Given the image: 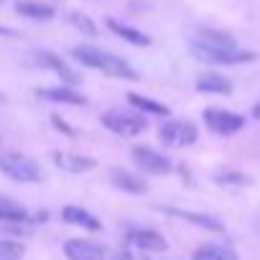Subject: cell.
<instances>
[{
	"mask_svg": "<svg viewBox=\"0 0 260 260\" xmlns=\"http://www.w3.org/2000/svg\"><path fill=\"white\" fill-rule=\"evenodd\" d=\"M191 54L207 64H245L255 61L252 51L237 49L235 39L217 28H197L191 34Z\"/></svg>",
	"mask_w": 260,
	"mask_h": 260,
	"instance_id": "1",
	"label": "cell"
},
{
	"mask_svg": "<svg viewBox=\"0 0 260 260\" xmlns=\"http://www.w3.org/2000/svg\"><path fill=\"white\" fill-rule=\"evenodd\" d=\"M72 56H74L79 64H84V67H89V69H97V72H102V74H107V77H120V79H130V82L138 79V72L130 67L125 59H120V56H115V54H107V51H102V49H94V46H74V49H72Z\"/></svg>",
	"mask_w": 260,
	"mask_h": 260,
	"instance_id": "2",
	"label": "cell"
},
{
	"mask_svg": "<svg viewBox=\"0 0 260 260\" xmlns=\"http://www.w3.org/2000/svg\"><path fill=\"white\" fill-rule=\"evenodd\" d=\"M0 171H3L8 179L21 181V184H39L44 179L41 166L26 156V153H16V151H6L0 153Z\"/></svg>",
	"mask_w": 260,
	"mask_h": 260,
	"instance_id": "3",
	"label": "cell"
},
{
	"mask_svg": "<svg viewBox=\"0 0 260 260\" xmlns=\"http://www.w3.org/2000/svg\"><path fill=\"white\" fill-rule=\"evenodd\" d=\"M102 125L107 130H112L115 136H125V138H133L141 136L143 130L148 127V120L143 115H133V112H122V110H110L102 115Z\"/></svg>",
	"mask_w": 260,
	"mask_h": 260,
	"instance_id": "4",
	"label": "cell"
},
{
	"mask_svg": "<svg viewBox=\"0 0 260 260\" xmlns=\"http://www.w3.org/2000/svg\"><path fill=\"white\" fill-rule=\"evenodd\" d=\"M197 138H199L197 125L184 122V120H169V122H164L161 130H158V141H161L164 146H169V148L191 146V143H197Z\"/></svg>",
	"mask_w": 260,
	"mask_h": 260,
	"instance_id": "5",
	"label": "cell"
},
{
	"mask_svg": "<svg viewBox=\"0 0 260 260\" xmlns=\"http://www.w3.org/2000/svg\"><path fill=\"white\" fill-rule=\"evenodd\" d=\"M204 125L217 136H235L245 127V117L230 110H219V107H209L204 110Z\"/></svg>",
	"mask_w": 260,
	"mask_h": 260,
	"instance_id": "6",
	"label": "cell"
},
{
	"mask_svg": "<svg viewBox=\"0 0 260 260\" xmlns=\"http://www.w3.org/2000/svg\"><path fill=\"white\" fill-rule=\"evenodd\" d=\"M133 161L138 164V169H143L146 174H153V176L171 174V169H174V164L164 153H158L153 148H146V146H136L133 148Z\"/></svg>",
	"mask_w": 260,
	"mask_h": 260,
	"instance_id": "7",
	"label": "cell"
},
{
	"mask_svg": "<svg viewBox=\"0 0 260 260\" xmlns=\"http://www.w3.org/2000/svg\"><path fill=\"white\" fill-rule=\"evenodd\" d=\"M51 161L56 169L67 171V174H87L92 169H97V161L89 156H79V153H69V151H54Z\"/></svg>",
	"mask_w": 260,
	"mask_h": 260,
	"instance_id": "8",
	"label": "cell"
},
{
	"mask_svg": "<svg viewBox=\"0 0 260 260\" xmlns=\"http://www.w3.org/2000/svg\"><path fill=\"white\" fill-rule=\"evenodd\" d=\"M127 242L133 247H138V250H143V252H164L169 247L166 237L156 230H130Z\"/></svg>",
	"mask_w": 260,
	"mask_h": 260,
	"instance_id": "9",
	"label": "cell"
},
{
	"mask_svg": "<svg viewBox=\"0 0 260 260\" xmlns=\"http://www.w3.org/2000/svg\"><path fill=\"white\" fill-rule=\"evenodd\" d=\"M64 252L69 260H105L102 245H97L92 240H67Z\"/></svg>",
	"mask_w": 260,
	"mask_h": 260,
	"instance_id": "10",
	"label": "cell"
},
{
	"mask_svg": "<svg viewBox=\"0 0 260 260\" xmlns=\"http://www.w3.org/2000/svg\"><path fill=\"white\" fill-rule=\"evenodd\" d=\"M36 67H44V69H51V72H56L69 87L72 84H79V74L74 72V69H69L56 54H51V51H39L36 54Z\"/></svg>",
	"mask_w": 260,
	"mask_h": 260,
	"instance_id": "11",
	"label": "cell"
},
{
	"mask_svg": "<svg viewBox=\"0 0 260 260\" xmlns=\"http://www.w3.org/2000/svg\"><path fill=\"white\" fill-rule=\"evenodd\" d=\"M36 94L41 100H49V102H61V105H84V94L74 92L72 87H44V89H36Z\"/></svg>",
	"mask_w": 260,
	"mask_h": 260,
	"instance_id": "12",
	"label": "cell"
},
{
	"mask_svg": "<svg viewBox=\"0 0 260 260\" xmlns=\"http://www.w3.org/2000/svg\"><path fill=\"white\" fill-rule=\"evenodd\" d=\"M110 179H112V184H115L117 189H122V191H127V194H146V191H148V184H146L141 176L130 174V171H125V169H115V171L110 174Z\"/></svg>",
	"mask_w": 260,
	"mask_h": 260,
	"instance_id": "13",
	"label": "cell"
},
{
	"mask_svg": "<svg viewBox=\"0 0 260 260\" xmlns=\"http://www.w3.org/2000/svg\"><path fill=\"white\" fill-rule=\"evenodd\" d=\"M61 217H64V222H69V224H77V227H84V230H92V232L102 230V224H100V219H97L94 214H89L87 209H82V207H74V204L64 207V209H61Z\"/></svg>",
	"mask_w": 260,
	"mask_h": 260,
	"instance_id": "14",
	"label": "cell"
},
{
	"mask_svg": "<svg viewBox=\"0 0 260 260\" xmlns=\"http://www.w3.org/2000/svg\"><path fill=\"white\" fill-rule=\"evenodd\" d=\"M16 11H18L23 18H31V21H51V18L56 16V8H54V6L36 3V0H18Z\"/></svg>",
	"mask_w": 260,
	"mask_h": 260,
	"instance_id": "15",
	"label": "cell"
},
{
	"mask_svg": "<svg viewBox=\"0 0 260 260\" xmlns=\"http://www.w3.org/2000/svg\"><path fill=\"white\" fill-rule=\"evenodd\" d=\"M197 89L207 92V94H230L232 92V82L227 77H222V74L209 72V74L197 77Z\"/></svg>",
	"mask_w": 260,
	"mask_h": 260,
	"instance_id": "16",
	"label": "cell"
},
{
	"mask_svg": "<svg viewBox=\"0 0 260 260\" xmlns=\"http://www.w3.org/2000/svg\"><path fill=\"white\" fill-rule=\"evenodd\" d=\"M164 212H166V214H171V217L186 219V222H191V224H199V227H204V230H214V232L224 230V224H222L219 219L209 217V214H197V212H186V209H174V207H166Z\"/></svg>",
	"mask_w": 260,
	"mask_h": 260,
	"instance_id": "17",
	"label": "cell"
},
{
	"mask_svg": "<svg viewBox=\"0 0 260 260\" xmlns=\"http://www.w3.org/2000/svg\"><path fill=\"white\" fill-rule=\"evenodd\" d=\"M107 28L115 34V36H120V39H125L127 44H133V46H151V39L146 36V34H141L138 28H133V26H125V23H117V21H107Z\"/></svg>",
	"mask_w": 260,
	"mask_h": 260,
	"instance_id": "18",
	"label": "cell"
},
{
	"mask_svg": "<svg viewBox=\"0 0 260 260\" xmlns=\"http://www.w3.org/2000/svg\"><path fill=\"white\" fill-rule=\"evenodd\" d=\"M127 102L133 105L136 110L148 112V115H161V117H166V115H169V107H166V105H161V102H156V100H151V97L136 94V92H130V94H127Z\"/></svg>",
	"mask_w": 260,
	"mask_h": 260,
	"instance_id": "19",
	"label": "cell"
},
{
	"mask_svg": "<svg viewBox=\"0 0 260 260\" xmlns=\"http://www.w3.org/2000/svg\"><path fill=\"white\" fill-rule=\"evenodd\" d=\"M191 260H237V255L230 247H219V245H204L194 252Z\"/></svg>",
	"mask_w": 260,
	"mask_h": 260,
	"instance_id": "20",
	"label": "cell"
},
{
	"mask_svg": "<svg viewBox=\"0 0 260 260\" xmlns=\"http://www.w3.org/2000/svg\"><path fill=\"white\" fill-rule=\"evenodd\" d=\"M28 214L23 207H18L11 199H0V222H26Z\"/></svg>",
	"mask_w": 260,
	"mask_h": 260,
	"instance_id": "21",
	"label": "cell"
},
{
	"mask_svg": "<svg viewBox=\"0 0 260 260\" xmlns=\"http://www.w3.org/2000/svg\"><path fill=\"white\" fill-rule=\"evenodd\" d=\"M23 245L16 240H0V260H21L23 257Z\"/></svg>",
	"mask_w": 260,
	"mask_h": 260,
	"instance_id": "22",
	"label": "cell"
},
{
	"mask_svg": "<svg viewBox=\"0 0 260 260\" xmlns=\"http://www.w3.org/2000/svg\"><path fill=\"white\" fill-rule=\"evenodd\" d=\"M69 21H72V26H74L77 31H82L84 36H97V26H94L84 13H72V16H69Z\"/></svg>",
	"mask_w": 260,
	"mask_h": 260,
	"instance_id": "23",
	"label": "cell"
},
{
	"mask_svg": "<svg viewBox=\"0 0 260 260\" xmlns=\"http://www.w3.org/2000/svg\"><path fill=\"white\" fill-rule=\"evenodd\" d=\"M217 181L219 184H250V179L242 176V174H219Z\"/></svg>",
	"mask_w": 260,
	"mask_h": 260,
	"instance_id": "24",
	"label": "cell"
},
{
	"mask_svg": "<svg viewBox=\"0 0 260 260\" xmlns=\"http://www.w3.org/2000/svg\"><path fill=\"white\" fill-rule=\"evenodd\" d=\"M51 122H54V127H56V130H61V133H67V136H74V130H72L67 122H61V117H59V115H51Z\"/></svg>",
	"mask_w": 260,
	"mask_h": 260,
	"instance_id": "25",
	"label": "cell"
},
{
	"mask_svg": "<svg viewBox=\"0 0 260 260\" xmlns=\"http://www.w3.org/2000/svg\"><path fill=\"white\" fill-rule=\"evenodd\" d=\"M18 31L16 28H8V26H0V39H16Z\"/></svg>",
	"mask_w": 260,
	"mask_h": 260,
	"instance_id": "26",
	"label": "cell"
},
{
	"mask_svg": "<svg viewBox=\"0 0 260 260\" xmlns=\"http://www.w3.org/2000/svg\"><path fill=\"white\" fill-rule=\"evenodd\" d=\"M110 260H136V257H133V255H130L127 250H117V252H115V255H112Z\"/></svg>",
	"mask_w": 260,
	"mask_h": 260,
	"instance_id": "27",
	"label": "cell"
},
{
	"mask_svg": "<svg viewBox=\"0 0 260 260\" xmlns=\"http://www.w3.org/2000/svg\"><path fill=\"white\" fill-rule=\"evenodd\" d=\"M252 117H255V120H260V102L252 107Z\"/></svg>",
	"mask_w": 260,
	"mask_h": 260,
	"instance_id": "28",
	"label": "cell"
},
{
	"mask_svg": "<svg viewBox=\"0 0 260 260\" xmlns=\"http://www.w3.org/2000/svg\"><path fill=\"white\" fill-rule=\"evenodd\" d=\"M0 102H6V94L3 92H0Z\"/></svg>",
	"mask_w": 260,
	"mask_h": 260,
	"instance_id": "29",
	"label": "cell"
},
{
	"mask_svg": "<svg viewBox=\"0 0 260 260\" xmlns=\"http://www.w3.org/2000/svg\"><path fill=\"white\" fill-rule=\"evenodd\" d=\"M141 260H148V257H141Z\"/></svg>",
	"mask_w": 260,
	"mask_h": 260,
	"instance_id": "30",
	"label": "cell"
}]
</instances>
